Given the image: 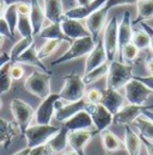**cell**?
<instances>
[{"label":"cell","mask_w":153,"mask_h":155,"mask_svg":"<svg viewBox=\"0 0 153 155\" xmlns=\"http://www.w3.org/2000/svg\"><path fill=\"white\" fill-rule=\"evenodd\" d=\"M132 43L139 49V50H144V49H147L150 48V43H151V38L148 36L147 32H145L142 29L141 30H138L133 32V39H132Z\"/></svg>","instance_id":"36"},{"label":"cell","mask_w":153,"mask_h":155,"mask_svg":"<svg viewBox=\"0 0 153 155\" xmlns=\"http://www.w3.org/2000/svg\"><path fill=\"white\" fill-rule=\"evenodd\" d=\"M139 0H108L104 5V7L109 11L114 7L117 6H122V5H136Z\"/></svg>","instance_id":"40"},{"label":"cell","mask_w":153,"mask_h":155,"mask_svg":"<svg viewBox=\"0 0 153 155\" xmlns=\"http://www.w3.org/2000/svg\"><path fill=\"white\" fill-rule=\"evenodd\" d=\"M29 18L32 25V31H34V37L38 36L41 30L43 29V23L46 18L44 10L38 2V0H30V15Z\"/></svg>","instance_id":"22"},{"label":"cell","mask_w":153,"mask_h":155,"mask_svg":"<svg viewBox=\"0 0 153 155\" xmlns=\"http://www.w3.org/2000/svg\"><path fill=\"white\" fill-rule=\"evenodd\" d=\"M124 94L128 104L133 105H144L147 98L152 94V91L148 90L142 82L136 79H132L124 86Z\"/></svg>","instance_id":"9"},{"label":"cell","mask_w":153,"mask_h":155,"mask_svg":"<svg viewBox=\"0 0 153 155\" xmlns=\"http://www.w3.org/2000/svg\"><path fill=\"white\" fill-rule=\"evenodd\" d=\"M17 31L22 37H34L32 25L29 16H19L18 24H17Z\"/></svg>","instance_id":"37"},{"label":"cell","mask_w":153,"mask_h":155,"mask_svg":"<svg viewBox=\"0 0 153 155\" xmlns=\"http://www.w3.org/2000/svg\"><path fill=\"white\" fill-rule=\"evenodd\" d=\"M10 106L16 125L22 131V134H24V131L31 125V122L35 118V111L32 106L19 98H13Z\"/></svg>","instance_id":"6"},{"label":"cell","mask_w":153,"mask_h":155,"mask_svg":"<svg viewBox=\"0 0 153 155\" xmlns=\"http://www.w3.org/2000/svg\"><path fill=\"white\" fill-rule=\"evenodd\" d=\"M133 25L131 20V12L126 11L121 23H118V51L129 43H132L133 39Z\"/></svg>","instance_id":"19"},{"label":"cell","mask_w":153,"mask_h":155,"mask_svg":"<svg viewBox=\"0 0 153 155\" xmlns=\"http://www.w3.org/2000/svg\"><path fill=\"white\" fill-rule=\"evenodd\" d=\"M85 110L92 118L93 127L97 133H100L104 129H108V127L113 124L114 115L102 104H87Z\"/></svg>","instance_id":"8"},{"label":"cell","mask_w":153,"mask_h":155,"mask_svg":"<svg viewBox=\"0 0 153 155\" xmlns=\"http://www.w3.org/2000/svg\"><path fill=\"white\" fill-rule=\"evenodd\" d=\"M2 2L6 6H10V5H17L19 2H30V0H2Z\"/></svg>","instance_id":"50"},{"label":"cell","mask_w":153,"mask_h":155,"mask_svg":"<svg viewBox=\"0 0 153 155\" xmlns=\"http://www.w3.org/2000/svg\"><path fill=\"white\" fill-rule=\"evenodd\" d=\"M153 105H133V104H128V105H123V107L114 115L113 123L115 124H123V125H129L132 124L134 120L139 116H141L144 114L145 110H150L152 109Z\"/></svg>","instance_id":"11"},{"label":"cell","mask_w":153,"mask_h":155,"mask_svg":"<svg viewBox=\"0 0 153 155\" xmlns=\"http://www.w3.org/2000/svg\"><path fill=\"white\" fill-rule=\"evenodd\" d=\"M140 138H141V143L145 146V148H146L148 155H153V141L146 138V137H144V136H140Z\"/></svg>","instance_id":"47"},{"label":"cell","mask_w":153,"mask_h":155,"mask_svg":"<svg viewBox=\"0 0 153 155\" xmlns=\"http://www.w3.org/2000/svg\"><path fill=\"white\" fill-rule=\"evenodd\" d=\"M86 100L85 98L73 101V103H67V104H61V99L57 100L56 105H55V118L56 120L63 123L67 119H70L72 116H74L79 111H83L86 109Z\"/></svg>","instance_id":"13"},{"label":"cell","mask_w":153,"mask_h":155,"mask_svg":"<svg viewBox=\"0 0 153 155\" xmlns=\"http://www.w3.org/2000/svg\"><path fill=\"white\" fill-rule=\"evenodd\" d=\"M68 133H70V130L65 125H62L56 134L46 143L53 154L54 153H61L66 149V147L68 144V141H67Z\"/></svg>","instance_id":"24"},{"label":"cell","mask_w":153,"mask_h":155,"mask_svg":"<svg viewBox=\"0 0 153 155\" xmlns=\"http://www.w3.org/2000/svg\"><path fill=\"white\" fill-rule=\"evenodd\" d=\"M0 54H1V53H0Z\"/></svg>","instance_id":"60"},{"label":"cell","mask_w":153,"mask_h":155,"mask_svg":"<svg viewBox=\"0 0 153 155\" xmlns=\"http://www.w3.org/2000/svg\"><path fill=\"white\" fill-rule=\"evenodd\" d=\"M98 134L96 130H76L70 131L67 136L68 146L72 150L76 152L79 155H85V147L86 144L93 138V136Z\"/></svg>","instance_id":"12"},{"label":"cell","mask_w":153,"mask_h":155,"mask_svg":"<svg viewBox=\"0 0 153 155\" xmlns=\"http://www.w3.org/2000/svg\"><path fill=\"white\" fill-rule=\"evenodd\" d=\"M124 147L128 155H140L141 138L136 133H134L131 125H124Z\"/></svg>","instance_id":"25"},{"label":"cell","mask_w":153,"mask_h":155,"mask_svg":"<svg viewBox=\"0 0 153 155\" xmlns=\"http://www.w3.org/2000/svg\"><path fill=\"white\" fill-rule=\"evenodd\" d=\"M4 41H5V37H4V36H1V35H0V48H1V47H2V44H4Z\"/></svg>","instance_id":"56"},{"label":"cell","mask_w":153,"mask_h":155,"mask_svg":"<svg viewBox=\"0 0 153 155\" xmlns=\"http://www.w3.org/2000/svg\"><path fill=\"white\" fill-rule=\"evenodd\" d=\"M59 93H50L46 99L42 100L37 110L35 111L36 124H50L52 118L55 115V105L57 100H60Z\"/></svg>","instance_id":"10"},{"label":"cell","mask_w":153,"mask_h":155,"mask_svg":"<svg viewBox=\"0 0 153 155\" xmlns=\"http://www.w3.org/2000/svg\"><path fill=\"white\" fill-rule=\"evenodd\" d=\"M108 71H109V64H108V62H107V63H104V64L97 67L95 69H92V71L85 73L84 77H81L83 78V81H84V84H85L86 86H87V85H91V84H93L96 81H98L99 79H102L103 77H105V75L108 74Z\"/></svg>","instance_id":"33"},{"label":"cell","mask_w":153,"mask_h":155,"mask_svg":"<svg viewBox=\"0 0 153 155\" xmlns=\"http://www.w3.org/2000/svg\"><path fill=\"white\" fill-rule=\"evenodd\" d=\"M0 35L1 36H4L5 38H10V39H15V36L12 35V32H11V30H10V26H8V24L6 23V20L4 19V17L2 18H0Z\"/></svg>","instance_id":"42"},{"label":"cell","mask_w":153,"mask_h":155,"mask_svg":"<svg viewBox=\"0 0 153 155\" xmlns=\"http://www.w3.org/2000/svg\"><path fill=\"white\" fill-rule=\"evenodd\" d=\"M62 41L60 39H46V42L43 43V45L37 50V55L41 60L49 58L52 54H54V51L60 47Z\"/></svg>","instance_id":"35"},{"label":"cell","mask_w":153,"mask_h":155,"mask_svg":"<svg viewBox=\"0 0 153 155\" xmlns=\"http://www.w3.org/2000/svg\"><path fill=\"white\" fill-rule=\"evenodd\" d=\"M136 8V18L132 21V25H136L153 18V0H139Z\"/></svg>","instance_id":"28"},{"label":"cell","mask_w":153,"mask_h":155,"mask_svg":"<svg viewBox=\"0 0 153 155\" xmlns=\"http://www.w3.org/2000/svg\"><path fill=\"white\" fill-rule=\"evenodd\" d=\"M95 45L96 41L92 38V36L73 39L70 49L67 51H65L60 58L54 60L52 62V66H57V64H61V63H65V62H68V61H72L76 58L87 56Z\"/></svg>","instance_id":"2"},{"label":"cell","mask_w":153,"mask_h":155,"mask_svg":"<svg viewBox=\"0 0 153 155\" xmlns=\"http://www.w3.org/2000/svg\"><path fill=\"white\" fill-rule=\"evenodd\" d=\"M152 96H153V92H152Z\"/></svg>","instance_id":"58"},{"label":"cell","mask_w":153,"mask_h":155,"mask_svg":"<svg viewBox=\"0 0 153 155\" xmlns=\"http://www.w3.org/2000/svg\"><path fill=\"white\" fill-rule=\"evenodd\" d=\"M1 106H2V101H1V98H0V109H1Z\"/></svg>","instance_id":"57"},{"label":"cell","mask_w":153,"mask_h":155,"mask_svg":"<svg viewBox=\"0 0 153 155\" xmlns=\"http://www.w3.org/2000/svg\"><path fill=\"white\" fill-rule=\"evenodd\" d=\"M108 10L103 6L99 10L95 11L91 16H89L86 18V28L90 32V35L92 36V38L95 39L96 42L98 41V36L100 34V31L104 28L105 24V19H107V15H108Z\"/></svg>","instance_id":"15"},{"label":"cell","mask_w":153,"mask_h":155,"mask_svg":"<svg viewBox=\"0 0 153 155\" xmlns=\"http://www.w3.org/2000/svg\"><path fill=\"white\" fill-rule=\"evenodd\" d=\"M17 11L19 16H29L30 15V4L29 2H19L17 4Z\"/></svg>","instance_id":"45"},{"label":"cell","mask_w":153,"mask_h":155,"mask_svg":"<svg viewBox=\"0 0 153 155\" xmlns=\"http://www.w3.org/2000/svg\"><path fill=\"white\" fill-rule=\"evenodd\" d=\"M133 66L126 64L121 61H111L109 63L108 79H107V87L118 91L120 88L124 87L132 79H133Z\"/></svg>","instance_id":"1"},{"label":"cell","mask_w":153,"mask_h":155,"mask_svg":"<svg viewBox=\"0 0 153 155\" xmlns=\"http://www.w3.org/2000/svg\"><path fill=\"white\" fill-rule=\"evenodd\" d=\"M59 130H60V128H57L55 125H52V124L30 125L23 134L26 138V147L35 148L38 146L46 144Z\"/></svg>","instance_id":"4"},{"label":"cell","mask_w":153,"mask_h":155,"mask_svg":"<svg viewBox=\"0 0 153 155\" xmlns=\"http://www.w3.org/2000/svg\"><path fill=\"white\" fill-rule=\"evenodd\" d=\"M102 92H103V97H102L100 104L105 106L113 115L117 114L124 105V99L122 97V94L118 93V91L108 88V87Z\"/></svg>","instance_id":"20"},{"label":"cell","mask_w":153,"mask_h":155,"mask_svg":"<svg viewBox=\"0 0 153 155\" xmlns=\"http://www.w3.org/2000/svg\"><path fill=\"white\" fill-rule=\"evenodd\" d=\"M16 136V125L0 117V146L8 147L12 143L13 137Z\"/></svg>","instance_id":"27"},{"label":"cell","mask_w":153,"mask_h":155,"mask_svg":"<svg viewBox=\"0 0 153 155\" xmlns=\"http://www.w3.org/2000/svg\"><path fill=\"white\" fill-rule=\"evenodd\" d=\"M133 78L139 80L140 82H142L148 90H151L153 92V75H148V77H136V75H134Z\"/></svg>","instance_id":"44"},{"label":"cell","mask_w":153,"mask_h":155,"mask_svg":"<svg viewBox=\"0 0 153 155\" xmlns=\"http://www.w3.org/2000/svg\"><path fill=\"white\" fill-rule=\"evenodd\" d=\"M34 43H35L34 37H22L18 42H16L15 45H13V47L11 48V50H10V58H11V62L15 63L16 60H17L29 47H31Z\"/></svg>","instance_id":"30"},{"label":"cell","mask_w":153,"mask_h":155,"mask_svg":"<svg viewBox=\"0 0 153 155\" xmlns=\"http://www.w3.org/2000/svg\"><path fill=\"white\" fill-rule=\"evenodd\" d=\"M11 64L12 62H7L0 68V96L7 93L12 86V78H11Z\"/></svg>","instance_id":"32"},{"label":"cell","mask_w":153,"mask_h":155,"mask_svg":"<svg viewBox=\"0 0 153 155\" xmlns=\"http://www.w3.org/2000/svg\"><path fill=\"white\" fill-rule=\"evenodd\" d=\"M63 155H79L74 150H71V152H66V153H63Z\"/></svg>","instance_id":"55"},{"label":"cell","mask_w":153,"mask_h":155,"mask_svg":"<svg viewBox=\"0 0 153 155\" xmlns=\"http://www.w3.org/2000/svg\"><path fill=\"white\" fill-rule=\"evenodd\" d=\"M108 62V58L105 54V49L103 45L102 39H98L96 42V45L93 49L90 51V54L87 55L86 61H85V73L95 69L97 67L104 64Z\"/></svg>","instance_id":"16"},{"label":"cell","mask_w":153,"mask_h":155,"mask_svg":"<svg viewBox=\"0 0 153 155\" xmlns=\"http://www.w3.org/2000/svg\"><path fill=\"white\" fill-rule=\"evenodd\" d=\"M29 155H53V153L50 152V149L48 148L47 144H43V146H38L35 148H31Z\"/></svg>","instance_id":"43"},{"label":"cell","mask_w":153,"mask_h":155,"mask_svg":"<svg viewBox=\"0 0 153 155\" xmlns=\"http://www.w3.org/2000/svg\"><path fill=\"white\" fill-rule=\"evenodd\" d=\"M15 63L32 66V67H36V68H38V69H41V71L44 72V73H49V74H52V72L43 64L42 60L38 58L37 49H36L35 43H34L31 47H29V48H28V49H26V50H25V51H24L17 60H16Z\"/></svg>","instance_id":"21"},{"label":"cell","mask_w":153,"mask_h":155,"mask_svg":"<svg viewBox=\"0 0 153 155\" xmlns=\"http://www.w3.org/2000/svg\"><path fill=\"white\" fill-rule=\"evenodd\" d=\"M50 75L44 72H32L24 81L25 90L42 100L46 99L50 94Z\"/></svg>","instance_id":"5"},{"label":"cell","mask_w":153,"mask_h":155,"mask_svg":"<svg viewBox=\"0 0 153 155\" xmlns=\"http://www.w3.org/2000/svg\"><path fill=\"white\" fill-rule=\"evenodd\" d=\"M134 125L138 128L140 135L153 141V122L146 116L141 115L133 122Z\"/></svg>","instance_id":"31"},{"label":"cell","mask_w":153,"mask_h":155,"mask_svg":"<svg viewBox=\"0 0 153 155\" xmlns=\"http://www.w3.org/2000/svg\"><path fill=\"white\" fill-rule=\"evenodd\" d=\"M43 10L46 18L50 23H60L63 18V6L62 0H43Z\"/></svg>","instance_id":"23"},{"label":"cell","mask_w":153,"mask_h":155,"mask_svg":"<svg viewBox=\"0 0 153 155\" xmlns=\"http://www.w3.org/2000/svg\"><path fill=\"white\" fill-rule=\"evenodd\" d=\"M10 73H11L12 80H20L24 77V68L20 66V63H12Z\"/></svg>","instance_id":"41"},{"label":"cell","mask_w":153,"mask_h":155,"mask_svg":"<svg viewBox=\"0 0 153 155\" xmlns=\"http://www.w3.org/2000/svg\"><path fill=\"white\" fill-rule=\"evenodd\" d=\"M107 1L108 0H93L91 4H89L86 6H78V7H74V8H71L68 11H66L63 16L67 17V18H72V19H86L95 11L99 10L100 7H103Z\"/></svg>","instance_id":"18"},{"label":"cell","mask_w":153,"mask_h":155,"mask_svg":"<svg viewBox=\"0 0 153 155\" xmlns=\"http://www.w3.org/2000/svg\"><path fill=\"white\" fill-rule=\"evenodd\" d=\"M85 87L86 85L83 81V78L76 73H70L63 78V86L60 91L61 100L67 103L78 101L85 97Z\"/></svg>","instance_id":"3"},{"label":"cell","mask_w":153,"mask_h":155,"mask_svg":"<svg viewBox=\"0 0 153 155\" xmlns=\"http://www.w3.org/2000/svg\"><path fill=\"white\" fill-rule=\"evenodd\" d=\"M103 155H107V154H103Z\"/></svg>","instance_id":"59"},{"label":"cell","mask_w":153,"mask_h":155,"mask_svg":"<svg viewBox=\"0 0 153 155\" xmlns=\"http://www.w3.org/2000/svg\"><path fill=\"white\" fill-rule=\"evenodd\" d=\"M7 62H11L10 54H7V53H1V54H0V68H1L4 64H6Z\"/></svg>","instance_id":"49"},{"label":"cell","mask_w":153,"mask_h":155,"mask_svg":"<svg viewBox=\"0 0 153 155\" xmlns=\"http://www.w3.org/2000/svg\"><path fill=\"white\" fill-rule=\"evenodd\" d=\"M30 150H31V148H29V147H25V148H23V149L18 150L17 153H15L13 155H29Z\"/></svg>","instance_id":"51"},{"label":"cell","mask_w":153,"mask_h":155,"mask_svg":"<svg viewBox=\"0 0 153 155\" xmlns=\"http://www.w3.org/2000/svg\"><path fill=\"white\" fill-rule=\"evenodd\" d=\"M138 55H139V49L134 45L133 43H129V44H127L122 50H121V53H120V61L122 62V61H128V62H132L134 61L135 58H138Z\"/></svg>","instance_id":"38"},{"label":"cell","mask_w":153,"mask_h":155,"mask_svg":"<svg viewBox=\"0 0 153 155\" xmlns=\"http://www.w3.org/2000/svg\"><path fill=\"white\" fill-rule=\"evenodd\" d=\"M145 68H146V71L153 75V56H148V58H146V61H145Z\"/></svg>","instance_id":"48"},{"label":"cell","mask_w":153,"mask_h":155,"mask_svg":"<svg viewBox=\"0 0 153 155\" xmlns=\"http://www.w3.org/2000/svg\"><path fill=\"white\" fill-rule=\"evenodd\" d=\"M63 125L70 130V131H76V130H91L93 127L92 118L89 115L86 110L79 111L74 116H72L70 119L63 122Z\"/></svg>","instance_id":"17"},{"label":"cell","mask_w":153,"mask_h":155,"mask_svg":"<svg viewBox=\"0 0 153 155\" xmlns=\"http://www.w3.org/2000/svg\"><path fill=\"white\" fill-rule=\"evenodd\" d=\"M61 29L63 31V34L71 39H78L83 38V37H87L91 36L86 25H84L80 20L78 19H72V18H67L63 16V18L60 21Z\"/></svg>","instance_id":"14"},{"label":"cell","mask_w":153,"mask_h":155,"mask_svg":"<svg viewBox=\"0 0 153 155\" xmlns=\"http://www.w3.org/2000/svg\"><path fill=\"white\" fill-rule=\"evenodd\" d=\"M5 8H6V5L2 2V0H0V18H2L4 12H5Z\"/></svg>","instance_id":"54"},{"label":"cell","mask_w":153,"mask_h":155,"mask_svg":"<svg viewBox=\"0 0 153 155\" xmlns=\"http://www.w3.org/2000/svg\"><path fill=\"white\" fill-rule=\"evenodd\" d=\"M76 1L78 4V6H86V5L91 4L93 0H76Z\"/></svg>","instance_id":"52"},{"label":"cell","mask_w":153,"mask_h":155,"mask_svg":"<svg viewBox=\"0 0 153 155\" xmlns=\"http://www.w3.org/2000/svg\"><path fill=\"white\" fill-rule=\"evenodd\" d=\"M2 17H4V19L6 20V23L8 24L12 35L15 36V32L17 30V24H18V18H19L18 11H17V5L6 6Z\"/></svg>","instance_id":"34"},{"label":"cell","mask_w":153,"mask_h":155,"mask_svg":"<svg viewBox=\"0 0 153 155\" xmlns=\"http://www.w3.org/2000/svg\"><path fill=\"white\" fill-rule=\"evenodd\" d=\"M142 115H144V116H146L148 119H151V120L153 122V111H151V110H145Z\"/></svg>","instance_id":"53"},{"label":"cell","mask_w":153,"mask_h":155,"mask_svg":"<svg viewBox=\"0 0 153 155\" xmlns=\"http://www.w3.org/2000/svg\"><path fill=\"white\" fill-rule=\"evenodd\" d=\"M102 97H103V92L100 90L92 88V90H90V91H87L85 93L84 98H85L87 104H100Z\"/></svg>","instance_id":"39"},{"label":"cell","mask_w":153,"mask_h":155,"mask_svg":"<svg viewBox=\"0 0 153 155\" xmlns=\"http://www.w3.org/2000/svg\"><path fill=\"white\" fill-rule=\"evenodd\" d=\"M38 37L44 38V39L67 41V42H71V43H72V41L63 34L60 23H50L48 26H44V28L41 30V32L38 34Z\"/></svg>","instance_id":"29"},{"label":"cell","mask_w":153,"mask_h":155,"mask_svg":"<svg viewBox=\"0 0 153 155\" xmlns=\"http://www.w3.org/2000/svg\"><path fill=\"white\" fill-rule=\"evenodd\" d=\"M99 134H100V140H102L103 148L107 152L113 153V152H116V150H120V149L124 148V143L115 135L113 131H110L109 129H104Z\"/></svg>","instance_id":"26"},{"label":"cell","mask_w":153,"mask_h":155,"mask_svg":"<svg viewBox=\"0 0 153 155\" xmlns=\"http://www.w3.org/2000/svg\"><path fill=\"white\" fill-rule=\"evenodd\" d=\"M140 26H141V29H142L145 32H147V34H148V36H150V38H151L150 48H151V50H152V53H153V28L151 26V25H148L146 21L140 23Z\"/></svg>","instance_id":"46"},{"label":"cell","mask_w":153,"mask_h":155,"mask_svg":"<svg viewBox=\"0 0 153 155\" xmlns=\"http://www.w3.org/2000/svg\"><path fill=\"white\" fill-rule=\"evenodd\" d=\"M103 45L105 49V54L108 58V62L115 60V56L118 53V21L117 17L114 16L107 23L103 32Z\"/></svg>","instance_id":"7"}]
</instances>
